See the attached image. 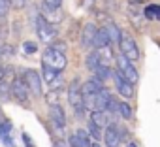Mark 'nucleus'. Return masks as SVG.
I'll return each instance as SVG.
<instances>
[{
  "instance_id": "obj_1",
  "label": "nucleus",
  "mask_w": 160,
  "mask_h": 147,
  "mask_svg": "<svg viewBox=\"0 0 160 147\" xmlns=\"http://www.w3.org/2000/svg\"><path fill=\"white\" fill-rule=\"evenodd\" d=\"M36 34H38V40H42L43 43H51L57 40L58 28H57V25L47 21L43 13H38L36 15Z\"/></svg>"
},
{
  "instance_id": "obj_2",
  "label": "nucleus",
  "mask_w": 160,
  "mask_h": 147,
  "mask_svg": "<svg viewBox=\"0 0 160 147\" xmlns=\"http://www.w3.org/2000/svg\"><path fill=\"white\" fill-rule=\"evenodd\" d=\"M42 64H47L51 68H55L58 74L66 68V55H64V49L58 47V45H53V47H47L43 57H42Z\"/></svg>"
},
{
  "instance_id": "obj_3",
  "label": "nucleus",
  "mask_w": 160,
  "mask_h": 147,
  "mask_svg": "<svg viewBox=\"0 0 160 147\" xmlns=\"http://www.w3.org/2000/svg\"><path fill=\"white\" fill-rule=\"evenodd\" d=\"M68 100H70V106L73 108L75 115L81 117L87 109H85V104H83V87L79 83V79H73L68 87Z\"/></svg>"
},
{
  "instance_id": "obj_4",
  "label": "nucleus",
  "mask_w": 160,
  "mask_h": 147,
  "mask_svg": "<svg viewBox=\"0 0 160 147\" xmlns=\"http://www.w3.org/2000/svg\"><path fill=\"white\" fill-rule=\"evenodd\" d=\"M117 70L121 72V76L124 79H128L132 85H136L139 81V74H138L136 66L132 64V60L128 57H124V55H119L117 57Z\"/></svg>"
},
{
  "instance_id": "obj_5",
  "label": "nucleus",
  "mask_w": 160,
  "mask_h": 147,
  "mask_svg": "<svg viewBox=\"0 0 160 147\" xmlns=\"http://www.w3.org/2000/svg\"><path fill=\"white\" fill-rule=\"evenodd\" d=\"M119 47H121V53L124 57H128L130 60H138L139 58V49L136 45V40L126 34V32H121V38H119Z\"/></svg>"
},
{
  "instance_id": "obj_6",
  "label": "nucleus",
  "mask_w": 160,
  "mask_h": 147,
  "mask_svg": "<svg viewBox=\"0 0 160 147\" xmlns=\"http://www.w3.org/2000/svg\"><path fill=\"white\" fill-rule=\"evenodd\" d=\"M30 94H32V93H30V89H28V85L25 83L23 78H15V79L12 81V96H13L19 104L28 106V96H30Z\"/></svg>"
},
{
  "instance_id": "obj_7",
  "label": "nucleus",
  "mask_w": 160,
  "mask_h": 147,
  "mask_svg": "<svg viewBox=\"0 0 160 147\" xmlns=\"http://www.w3.org/2000/svg\"><path fill=\"white\" fill-rule=\"evenodd\" d=\"M21 78L25 79V83L28 85V89H30V93H32L34 96H40V94H42V78L38 76L36 70H32V68L25 70Z\"/></svg>"
},
{
  "instance_id": "obj_8",
  "label": "nucleus",
  "mask_w": 160,
  "mask_h": 147,
  "mask_svg": "<svg viewBox=\"0 0 160 147\" xmlns=\"http://www.w3.org/2000/svg\"><path fill=\"white\" fill-rule=\"evenodd\" d=\"M121 134H122V128L113 121V123H109L108 126H106V130H104V141H106V145L108 147H119V143H121Z\"/></svg>"
},
{
  "instance_id": "obj_9",
  "label": "nucleus",
  "mask_w": 160,
  "mask_h": 147,
  "mask_svg": "<svg viewBox=\"0 0 160 147\" xmlns=\"http://www.w3.org/2000/svg\"><path fill=\"white\" fill-rule=\"evenodd\" d=\"M111 78L115 79L117 91H119L124 98H130V96L134 94V85H132L128 79H124V78L121 76V72H119V70H115V72H113V76H111Z\"/></svg>"
},
{
  "instance_id": "obj_10",
  "label": "nucleus",
  "mask_w": 160,
  "mask_h": 147,
  "mask_svg": "<svg viewBox=\"0 0 160 147\" xmlns=\"http://www.w3.org/2000/svg\"><path fill=\"white\" fill-rule=\"evenodd\" d=\"M49 115H51V121H53L55 126H58V128H64V126H66V113H64V108H62V106L51 104Z\"/></svg>"
},
{
  "instance_id": "obj_11",
  "label": "nucleus",
  "mask_w": 160,
  "mask_h": 147,
  "mask_svg": "<svg viewBox=\"0 0 160 147\" xmlns=\"http://www.w3.org/2000/svg\"><path fill=\"white\" fill-rule=\"evenodd\" d=\"M96 25L94 23H87L83 32H81V45L83 47H91L94 43V36H96Z\"/></svg>"
},
{
  "instance_id": "obj_12",
  "label": "nucleus",
  "mask_w": 160,
  "mask_h": 147,
  "mask_svg": "<svg viewBox=\"0 0 160 147\" xmlns=\"http://www.w3.org/2000/svg\"><path fill=\"white\" fill-rule=\"evenodd\" d=\"M109 43H111V36H109V32H108V28L106 27H102V28H98L96 30V36H94V47L96 49H106V47H109Z\"/></svg>"
},
{
  "instance_id": "obj_13",
  "label": "nucleus",
  "mask_w": 160,
  "mask_h": 147,
  "mask_svg": "<svg viewBox=\"0 0 160 147\" xmlns=\"http://www.w3.org/2000/svg\"><path fill=\"white\" fill-rule=\"evenodd\" d=\"M111 98H113V94L109 93V89H106V87L100 89V91L94 94V109H106Z\"/></svg>"
},
{
  "instance_id": "obj_14",
  "label": "nucleus",
  "mask_w": 160,
  "mask_h": 147,
  "mask_svg": "<svg viewBox=\"0 0 160 147\" xmlns=\"http://www.w3.org/2000/svg\"><path fill=\"white\" fill-rule=\"evenodd\" d=\"M100 89H104V81L96 76V78L89 79V81L83 85V94H94V93H98Z\"/></svg>"
},
{
  "instance_id": "obj_15",
  "label": "nucleus",
  "mask_w": 160,
  "mask_h": 147,
  "mask_svg": "<svg viewBox=\"0 0 160 147\" xmlns=\"http://www.w3.org/2000/svg\"><path fill=\"white\" fill-rule=\"evenodd\" d=\"M100 64H102V53H100V49L89 53V57H87V68H89L91 72H94Z\"/></svg>"
},
{
  "instance_id": "obj_16",
  "label": "nucleus",
  "mask_w": 160,
  "mask_h": 147,
  "mask_svg": "<svg viewBox=\"0 0 160 147\" xmlns=\"http://www.w3.org/2000/svg\"><path fill=\"white\" fill-rule=\"evenodd\" d=\"M42 74H43V79H45L47 83H53V81L58 78V72H57L55 68L47 66V64H42Z\"/></svg>"
},
{
  "instance_id": "obj_17",
  "label": "nucleus",
  "mask_w": 160,
  "mask_h": 147,
  "mask_svg": "<svg viewBox=\"0 0 160 147\" xmlns=\"http://www.w3.org/2000/svg\"><path fill=\"white\" fill-rule=\"evenodd\" d=\"M8 136H12V123L0 115V139H4Z\"/></svg>"
},
{
  "instance_id": "obj_18",
  "label": "nucleus",
  "mask_w": 160,
  "mask_h": 147,
  "mask_svg": "<svg viewBox=\"0 0 160 147\" xmlns=\"http://www.w3.org/2000/svg\"><path fill=\"white\" fill-rule=\"evenodd\" d=\"M12 96V81H0V100H8Z\"/></svg>"
},
{
  "instance_id": "obj_19",
  "label": "nucleus",
  "mask_w": 160,
  "mask_h": 147,
  "mask_svg": "<svg viewBox=\"0 0 160 147\" xmlns=\"http://www.w3.org/2000/svg\"><path fill=\"white\" fill-rule=\"evenodd\" d=\"M94 74H96V76H98V78H100L102 81L113 76V72H111V68H109L108 64H104V62H102V64H100V66H98V68L94 70Z\"/></svg>"
},
{
  "instance_id": "obj_20",
  "label": "nucleus",
  "mask_w": 160,
  "mask_h": 147,
  "mask_svg": "<svg viewBox=\"0 0 160 147\" xmlns=\"http://www.w3.org/2000/svg\"><path fill=\"white\" fill-rule=\"evenodd\" d=\"M143 13H145L147 19H160V6L158 4H151V6H147L143 10Z\"/></svg>"
},
{
  "instance_id": "obj_21",
  "label": "nucleus",
  "mask_w": 160,
  "mask_h": 147,
  "mask_svg": "<svg viewBox=\"0 0 160 147\" xmlns=\"http://www.w3.org/2000/svg\"><path fill=\"white\" fill-rule=\"evenodd\" d=\"M75 138H77V141H79V145L81 147H91L92 143L89 141V134L83 130V128H79L77 132H75Z\"/></svg>"
},
{
  "instance_id": "obj_22",
  "label": "nucleus",
  "mask_w": 160,
  "mask_h": 147,
  "mask_svg": "<svg viewBox=\"0 0 160 147\" xmlns=\"http://www.w3.org/2000/svg\"><path fill=\"white\" fill-rule=\"evenodd\" d=\"M119 111H121V117H122V119H126V121H130V119H132V108H130L126 102H121Z\"/></svg>"
},
{
  "instance_id": "obj_23",
  "label": "nucleus",
  "mask_w": 160,
  "mask_h": 147,
  "mask_svg": "<svg viewBox=\"0 0 160 147\" xmlns=\"http://www.w3.org/2000/svg\"><path fill=\"white\" fill-rule=\"evenodd\" d=\"M108 32H109V36H111V42H117V43H119V38H121V30L117 28V25H115V23H111V25L108 27Z\"/></svg>"
},
{
  "instance_id": "obj_24",
  "label": "nucleus",
  "mask_w": 160,
  "mask_h": 147,
  "mask_svg": "<svg viewBox=\"0 0 160 147\" xmlns=\"http://www.w3.org/2000/svg\"><path fill=\"white\" fill-rule=\"evenodd\" d=\"M89 130H91V136H92V138L100 139V136H102V132H100V130H102V126H98L94 121H91V123H89Z\"/></svg>"
},
{
  "instance_id": "obj_25",
  "label": "nucleus",
  "mask_w": 160,
  "mask_h": 147,
  "mask_svg": "<svg viewBox=\"0 0 160 147\" xmlns=\"http://www.w3.org/2000/svg\"><path fill=\"white\" fill-rule=\"evenodd\" d=\"M15 53V49L12 45H0V58L2 57H12Z\"/></svg>"
},
{
  "instance_id": "obj_26",
  "label": "nucleus",
  "mask_w": 160,
  "mask_h": 147,
  "mask_svg": "<svg viewBox=\"0 0 160 147\" xmlns=\"http://www.w3.org/2000/svg\"><path fill=\"white\" fill-rule=\"evenodd\" d=\"M27 6V0H10V8L13 10H23Z\"/></svg>"
},
{
  "instance_id": "obj_27",
  "label": "nucleus",
  "mask_w": 160,
  "mask_h": 147,
  "mask_svg": "<svg viewBox=\"0 0 160 147\" xmlns=\"http://www.w3.org/2000/svg\"><path fill=\"white\" fill-rule=\"evenodd\" d=\"M10 8V0H0V17H4Z\"/></svg>"
},
{
  "instance_id": "obj_28",
  "label": "nucleus",
  "mask_w": 160,
  "mask_h": 147,
  "mask_svg": "<svg viewBox=\"0 0 160 147\" xmlns=\"http://www.w3.org/2000/svg\"><path fill=\"white\" fill-rule=\"evenodd\" d=\"M60 4H62V0H43V6L47 8H60Z\"/></svg>"
},
{
  "instance_id": "obj_29",
  "label": "nucleus",
  "mask_w": 160,
  "mask_h": 147,
  "mask_svg": "<svg viewBox=\"0 0 160 147\" xmlns=\"http://www.w3.org/2000/svg\"><path fill=\"white\" fill-rule=\"evenodd\" d=\"M21 138H23V141H25V145H27V147H36V145H34V141H32V138H30L27 132H23V134H21Z\"/></svg>"
},
{
  "instance_id": "obj_30",
  "label": "nucleus",
  "mask_w": 160,
  "mask_h": 147,
  "mask_svg": "<svg viewBox=\"0 0 160 147\" xmlns=\"http://www.w3.org/2000/svg\"><path fill=\"white\" fill-rule=\"evenodd\" d=\"M25 51H27V53H34V51H38V45L32 43V42H27V43H25Z\"/></svg>"
},
{
  "instance_id": "obj_31",
  "label": "nucleus",
  "mask_w": 160,
  "mask_h": 147,
  "mask_svg": "<svg viewBox=\"0 0 160 147\" xmlns=\"http://www.w3.org/2000/svg\"><path fill=\"white\" fill-rule=\"evenodd\" d=\"M57 98H58V91H55V93H49V94H47V102H49V104H57V102H58Z\"/></svg>"
},
{
  "instance_id": "obj_32",
  "label": "nucleus",
  "mask_w": 160,
  "mask_h": 147,
  "mask_svg": "<svg viewBox=\"0 0 160 147\" xmlns=\"http://www.w3.org/2000/svg\"><path fill=\"white\" fill-rule=\"evenodd\" d=\"M53 147H70V145H66V143H64V141H62V139H57V141H55V145H53Z\"/></svg>"
},
{
  "instance_id": "obj_33",
  "label": "nucleus",
  "mask_w": 160,
  "mask_h": 147,
  "mask_svg": "<svg viewBox=\"0 0 160 147\" xmlns=\"http://www.w3.org/2000/svg\"><path fill=\"white\" fill-rule=\"evenodd\" d=\"M4 74H6V68H4L2 64H0V81H2V79H4Z\"/></svg>"
},
{
  "instance_id": "obj_34",
  "label": "nucleus",
  "mask_w": 160,
  "mask_h": 147,
  "mask_svg": "<svg viewBox=\"0 0 160 147\" xmlns=\"http://www.w3.org/2000/svg\"><path fill=\"white\" fill-rule=\"evenodd\" d=\"M130 4H143V0H128Z\"/></svg>"
},
{
  "instance_id": "obj_35",
  "label": "nucleus",
  "mask_w": 160,
  "mask_h": 147,
  "mask_svg": "<svg viewBox=\"0 0 160 147\" xmlns=\"http://www.w3.org/2000/svg\"><path fill=\"white\" fill-rule=\"evenodd\" d=\"M128 147H138V145H136L134 141H130V143H128Z\"/></svg>"
},
{
  "instance_id": "obj_36",
  "label": "nucleus",
  "mask_w": 160,
  "mask_h": 147,
  "mask_svg": "<svg viewBox=\"0 0 160 147\" xmlns=\"http://www.w3.org/2000/svg\"><path fill=\"white\" fill-rule=\"evenodd\" d=\"M91 147H102V145H98V141H96V143H92Z\"/></svg>"
},
{
  "instance_id": "obj_37",
  "label": "nucleus",
  "mask_w": 160,
  "mask_h": 147,
  "mask_svg": "<svg viewBox=\"0 0 160 147\" xmlns=\"http://www.w3.org/2000/svg\"><path fill=\"white\" fill-rule=\"evenodd\" d=\"M156 45H158V47H160V40H156Z\"/></svg>"
},
{
  "instance_id": "obj_38",
  "label": "nucleus",
  "mask_w": 160,
  "mask_h": 147,
  "mask_svg": "<svg viewBox=\"0 0 160 147\" xmlns=\"http://www.w3.org/2000/svg\"><path fill=\"white\" fill-rule=\"evenodd\" d=\"M0 115H2V111H0Z\"/></svg>"
}]
</instances>
